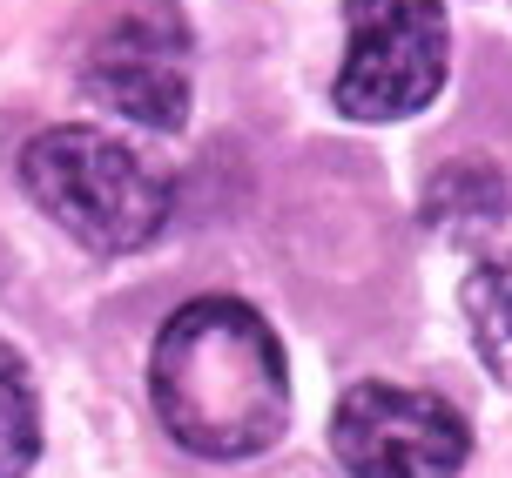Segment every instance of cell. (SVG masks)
I'll list each match as a JSON object with an SVG mask.
<instances>
[{"label":"cell","instance_id":"4","mask_svg":"<svg viewBox=\"0 0 512 478\" xmlns=\"http://www.w3.org/2000/svg\"><path fill=\"white\" fill-rule=\"evenodd\" d=\"M331 445L351 478H452L472 452V431L445 398L351 384L331 418Z\"/></svg>","mask_w":512,"mask_h":478},{"label":"cell","instance_id":"2","mask_svg":"<svg viewBox=\"0 0 512 478\" xmlns=\"http://www.w3.org/2000/svg\"><path fill=\"white\" fill-rule=\"evenodd\" d=\"M27 196L88 250H142L169 216V182L102 128H48L21 155Z\"/></svg>","mask_w":512,"mask_h":478},{"label":"cell","instance_id":"6","mask_svg":"<svg viewBox=\"0 0 512 478\" xmlns=\"http://www.w3.org/2000/svg\"><path fill=\"white\" fill-rule=\"evenodd\" d=\"M465 324H472V344L486 357V371L499 384H512V256H492L486 270H472Z\"/></svg>","mask_w":512,"mask_h":478},{"label":"cell","instance_id":"5","mask_svg":"<svg viewBox=\"0 0 512 478\" xmlns=\"http://www.w3.org/2000/svg\"><path fill=\"white\" fill-rule=\"evenodd\" d=\"M95 95L142 128H182L189 115V34L169 7L122 14L88 54Z\"/></svg>","mask_w":512,"mask_h":478},{"label":"cell","instance_id":"1","mask_svg":"<svg viewBox=\"0 0 512 478\" xmlns=\"http://www.w3.org/2000/svg\"><path fill=\"white\" fill-rule=\"evenodd\" d=\"M149 391L169 438L203 458L270 452L290 418L283 344L236 297H196L162 324L149 357Z\"/></svg>","mask_w":512,"mask_h":478},{"label":"cell","instance_id":"7","mask_svg":"<svg viewBox=\"0 0 512 478\" xmlns=\"http://www.w3.org/2000/svg\"><path fill=\"white\" fill-rule=\"evenodd\" d=\"M41 452V411H34V378L14 344H0V478H21Z\"/></svg>","mask_w":512,"mask_h":478},{"label":"cell","instance_id":"3","mask_svg":"<svg viewBox=\"0 0 512 478\" xmlns=\"http://www.w3.org/2000/svg\"><path fill=\"white\" fill-rule=\"evenodd\" d=\"M351 48L337 68V108L358 122L418 115L445 81V7L438 0H344Z\"/></svg>","mask_w":512,"mask_h":478}]
</instances>
